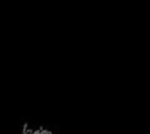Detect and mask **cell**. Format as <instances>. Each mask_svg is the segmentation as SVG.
<instances>
[{"instance_id": "1", "label": "cell", "mask_w": 150, "mask_h": 134, "mask_svg": "<svg viewBox=\"0 0 150 134\" xmlns=\"http://www.w3.org/2000/svg\"><path fill=\"white\" fill-rule=\"evenodd\" d=\"M20 134H53V131L42 125H32L29 121H23L20 127Z\"/></svg>"}]
</instances>
